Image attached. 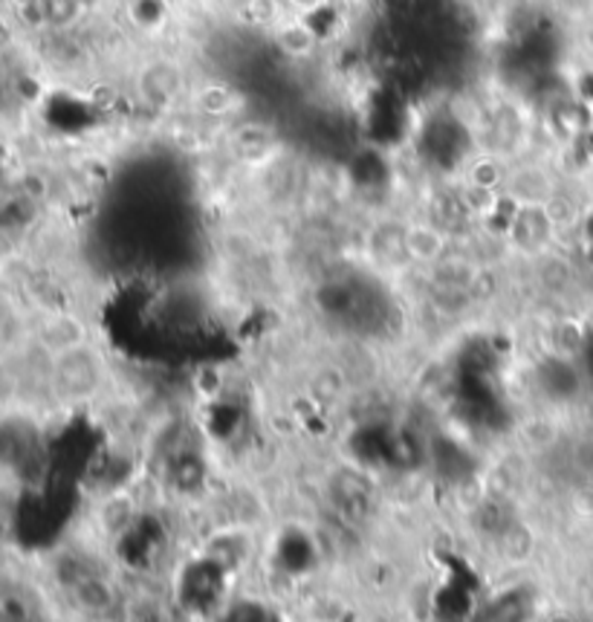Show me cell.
<instances>
[{"label":"cell","mask_w":593,"mask_h":622,"mask_svg":"<svg viewBox=\"0 0 593 622\" xmlns=\"http://www.w3.org/2000/svg\"><path fill=\"white\" fill-rule=\"evenodd\" d=\"M276 41L278 47H281V52H287V55H293V59H307L310 52L316 50L318 38L307 24L293 21V24H285L278 29Z\"/></svg>","instance_id":"obj_2"},{"label":"cell","mask_w":593,"mask_h":622,"mask_svg":"<svg viewBox=\"0 0 593 622\" xmlns=\"http://www.w3.org/2000/svg\"><path fill=\"white\" fill-rule=\"evenodd\" d=\"M405 250L412 252L417 261H440L443 258V250H446V241H443V234L434 229V226H412L408 232H405Z\"/></svg>","instance_id":"obj_1"}]
</instances>
